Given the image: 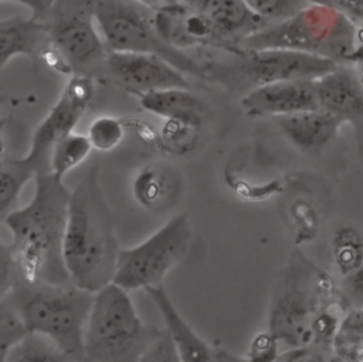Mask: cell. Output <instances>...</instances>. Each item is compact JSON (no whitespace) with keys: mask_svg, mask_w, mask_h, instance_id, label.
I'll return each instance as SVG.
<instances>
[{"mask_svg":"<svg viewBox=\"0 0 363 362\" xmlns=\"http://www.w3.org/2000/svg\"><path fill=\"white\" fill-rule=\"evenodd\" d=\"M336 298L332 278L299 250H294L271 295L268 332L285 349L309 345L315 315Z\"/></svg>","mask_w":363,"mask_h":362,"instance_id":"277c9868","label":"cell"},{"mask_svg":"<svg viewBox=\"0 0 363 362\" xmlns=\"http://www.w3.org/2000/svg\"><path fill=\"white\" fill-rule=\"evenodd\" d=\"M336 7L350 16L357 24L363 23V0H336Z\"/></svg>","mask_w":363,"mask_h":362,"instance_id":"d6a6232c","label":"cell"},{"mask_svg":"<svg viewBox=\"0 0 363 362\" xmlns=\"http://www.w3.org/2000/svg\"><path fill=\"white\" fill-rule=\"evenodd\" d=\"M172 183L167 175L156 166L142 169L133 180L132 193L136 202L147 209H156L163 204L169 196Z\"/></svg>","mask_w":363,"mask_h":362,"instance_id":"7402d4cb","label":"cell"},{"mask_svg":"<svg viewBox=\"0 0 363 362\" xmlns=\"http://www.w3.org/2000/svg\"><path fill=\"white\" fill-rule=\"evenodd\" d=\"M157 334L145 327L129 291L111 281L94 294L84 334V361H142Z\"/></svg>","mask_w":363,"mask_h":362,"instance_id":"8992f818","label":"cell"},{"mask_svg":"<svg viewBox=\"0 0 363 362\" xmlns=\"http://www.w3.org/2000/svg\"><path fill=\"white\" fill-rule=\"evenodd\" d=\"M345 290L346 298L353 307H363V263L357 270L346 275Z\"/></svg>","mask_w":363,"mask_h":362,"instance_id":"4dcf8cb0","label":"cell"},{"mask_svg":"<svg viewBox=\"0 0 363 362\" xmlns=\"http://www.w3.org/2000/svg\"><path fill=\"white\" fill-rule=\"evenodd\" d=\"M6 3H17L27 7L31 11V18L43 20L55 0H0Z\"/></svg>","mask_w":363,"mask_h":362,"instance_id":"1f68e13d","label":"cell"},{"mask_svg":"<svg viewBox=\"0 0 363 362\" xmlns=\"http://www.w3.org/2000/svg\"><path fill=\"white\" fill-rule=\"evenodd\" d=\"M86 136L92 145V149L99 152L113 150L125 136L123 124L116 116L101 115L91 122Z\"/></svg>","mask_w":363,"mask_h":362,"instance_id":"4316f807","label":"cell"},{"mask_svg":"<svg viewBox=\"0 0 363 362\" xmlns=\"http://www.w3.org/2000/svg\"><path fill=\"white\" fill-rule=\"evenodd\" d=\"M105 75L138 97L167 88H189L182 71L164 58L147 53L109 51Z\"/></svg>","mask_w":363,"mask_h":362,"instance_id":"7c38bea8","label":"cell"},{"mask_svg":"<svg viewBox=\"0 0 363 362\" xmlns=\"http://www.w3.org/2000/svg\"><path fill=\"white\" fill-rule=\"evenodd\" d=\"M94 294L74 283L18 281L7 295L30 332L50 338L68 361H84V334Z\"/></svg>","mask_w":363,"mask_h":362,"instance_id":"5b68a950","label":"cell"},{"mask_svg":"<svg viewBox=\"0 0 363 362\" xmlns=\"http://www.w3.org/2000/svg\"><path fill=\"white\" fill-rule=\"evenodd\" d=\"M4 101H6V97L0 94V108H1V105H3V102H4Z\"/></svg>","mask_w":363,"mask_h":362,"instance_id":"8d00e7d4","label":"cell"},{"mask_svg":"<svg viewBox=\"0 0 363 362\" xmlns=\"http://www.w3.org/2000/svg\"><path fill=\"white\" fill-rule=\"evenodd\" d=\"M26 328L16 307L6 297L0 301V362H7L10 351L17 345L26 335Z\"/></svg>","mask_w":363,"mask_h":362,"instance_id":"484cf974","label":"cell"},{"mask_svg":"<svg viewBox=\"0 0 363 362\" xmlns=\"http://www.w3.org/2000/svg\"><path fill=\"white\" fill-rule=\"evenodd\" d=\"M157 307L163 322L164 331L172 338L179 361L182 362H210V361H238L227 352L213 349L180 315L173 301L170 300L163 284L152 285L143 290Z\"/></svg>","mask_w":363,"mask_h":362,"instance_id":"2e32d148","label":"cell"},{"mask_svg":"<svg viewBox=\"0 0 363 362\" xmlns=\"http://www.w3.org/2000/svg\"><path fill=\"white\" fill-rule=\"evenodd\" d=\"M34 173L18 163V160H7L0 163V223L17 209L20 193L28 179Z\"/></svg>","mask_w":363,"mask_h":362,"instance_id":"603a6c76","label":"cell"},{"mask_svg":"<svg viewBox=\"0 0 363 362\" xmlns=\"http://www.w3.org/2000/svg\"><path fill=\"white\" fill-rule=\"evenodd\" d=\"M94 99V78L69 75L58 99L34 131L28 152L17 159L34 175L48 173L54 146L74 128L89 109Z\"/></svg>","mask_w":363,"mask_h":362,"instance_id":"8fae6325","label":"cell"},{"mask_svg":"<svg viewBox=\"0 0 363 362\" xmlns=\"http://www.w3.org/2000/svg\"><path fill=\"white\" fill-rule=\"evenodd\" d=\"M20 281V273L10 244L0 240V301H3Z\"/></svg>","mask_w":363,"mask_h":362,"instance_id":"f1b7e54d","label":"cell"},{"mask_svg":"<svg viewBox=\"0 0 363 362\" xmlns=\"http://www.w3.org/2000/svg\"><path fill=\"white\" fill-rule=\"evenodd\" d=\"M319 108L352 124L363 150V81L352 64H337L315 79Z\"/></svg>","mask_w":363,"mask_h":362,"instance_id":"4fadbf2b","label":"cell"},{"mask_svg":"<svg viewBox=\"0 0 363 362\" xmlns=\"http://www.w3.org/2000/svg\"><path fill=\"white\" fill-rule=\"evenodd\" d=\"M95 20L108 51L155 54L183 74L206 78L204 65L160 35L155 9L136 0H95Z\"/></svg>","mask_w":363,"mask_h":362,"instance_id":"52a82bcc","label":"cell"},{"mask_svg":"<svg viewBox=\"0 0 363 362\" xmlns=\"http://www.w3.org/2000/svg\"><path fill=\"white\" fill-rule=\"evenodd\" d=\"M247 4L268 23L281 21L308 4L306 0H245Z\"/></svg>","mask_w":363,"mask_h":362,"instance_id":"83f0119b","label":"cell"},{"mask_svg":"<svg viewBox=\"0 0 363 362\" xmlns=\"http://www.w3.org/2000/svg\"><path fill=\"white\" fill-rule=\"evenodd\" d=\"M136 1H139V3H142L145 6H149V7L155 9V10L160 9L163 6H167V0H136Z\"/></svg>","mask_w":363,"mask_h":362,"instance_id":"836d02e7","label":"cell"},{"mask_svg":"<svg viewBox=\"0 0 363 362\" xmlns=\"http://www.w3.org/2000/svg\"><path fill=\"white\" fill-rule=\"evenodd\" d=\"M69 194L61 177L51 172L37 173L30 203L6 217L21 281L51 285L71 283L62 254Z\"/></svg>","mask_w":363,"mask_h":362,"instance_id":"6da1fadb","label":"cell"},{"mask_svg":"<svg viewBox=\"0 0 363 362\" xmlns=\"http://www.w3.org/2000/svg\"><path fill=\"white\" fill-rule=\"evenodd\" d=\"M241 105L250 116H281L319 108L316 82L296 78L269 82L245 92Z\"/></svg>","mask_w":363,"mask_h":362,"instance_id":"5bb4252c","label":"cell"},{"mask_svg":"<svg viewBox=\"0 0 363 362\" xmlns=\"http://www.w3.org/2000/svg\"><path fill=\"white\" fill-rule=\"evenodd\" d=\"M284 138L298 150L320 153L337 135L343 122L330 112L316 108L272 118Z\"/></svg>","mask_w":363,"mask_h":362,"instance_id":"e0dca14e","label":"cell"},{"mask_svg":"<svg viewBox=\"0 0 363 362\" xmlns=\"http://www.w3.org/2000/svg\"><path fill=\"white\" fill-rule=\"evenodd\" d=\"M210 21L221 48L237 51L240 44L269 23L257 14L245 0H189Z\"/></svg>","mask_w":363,"mask_h":362,"instance_id":"9a60e30c","label":"cell"},{"mask_svg":"<svg viewBox=\"0 0 363 362\" xmlns=\"http://www.w3.org/2000/svg\"><path fill=\"white\" fill-rule=\"evenodd\" d=\"M279 345L275 338L269 334H259L251 344L250 359L251 361H277L279 353Z\"/></svg>","mask_w":363,"mask_h":362,"instance_id":"f546056e","label":"cell"},{"mask_svg":"<svg viewBox=\"0 0 363 362\" xmlns=\"http://www.w3.org/2000/svg\"><path fill=\"white\" fill-rule=\"evenodd\" d=\"M47 43V27L41 20L31 17L0 20V68L18 55L38 58Z\"/></svg>","mask_w":363,"mask_h":362,"instance_id":"d6986e66","label":"cell"},{"mask_svg":"<svg viewBox=\"0 0 363 362\" xmlns=\"http://www.w3.org/2000/svg\"><path fill=\"white\" fill-rule=\"evenodd\" d=\"M68 361L64 352L47 336L37 332L27 335L10 351L7 362H61Z\"/></svg>","mask_w":363,"mask_h":362,"instance_id":"cb8c5ba5","label":"cell"},{"mask_svg":"<svg viewBox=\"0 0 363 362\" xmlns=\"http://www.w3.org/2000/svg\"><path fill=\"white\" fill-rule=\"evenodd\" d=\"M91 150L92 145L86 135L68 133L52 149L50 172L62 179L68 172L81 165L89 156Z\"/></svg>","mask_w":363,"mask_h":362,"instance_id":"44dd1931","label":"cell"},{"mask_svg":"<svg viewBox=\"0 0 363 362\" xmlns=\"http://www.w3.org/2000/svg\"><path fill=\"white\" fill-rule=\"evenodd\" d=\"M337 64L322 57L288 48H240L230 57L204 65L206 78L230 91L248 92L257 87L296 78L316 79Z\"/></svg>","mask_w":363,"mask_h":362,"instance_id":"ba28073f","label":"cell"},{"mask_svg":"<svg viewBox=\"0 0 363 362\" xmlns=\"http://www.w3.org/2000/svg\"><path fill=\"white\" fill-rule=\"evenodd\" d=\"M191 227L186 213L172 216L146 240L119 248L113 283L128 291L162 284L189 250Z\"/></svg>","mask_w":363,"mask_h":362,"instance_id":"30bf717a","label":"cell"},{"mask_svg":"<svg viewBox=\"0 0 363 362\" xmlns=\"http://www.w3.org/2000/svg\"><path fill=\"white\" fill-rule=\"evenodd\" d=\"M333 256L339 270L347 275L363 263V238L353 227H340L333 237Z\"/></svg>","mask_w":363,"mask_h":362,"instance_id":"d4e9b609","label":"cell"},{"mask_svg":"<svg viewBox=\"0 0 363 362\" xmlns=\"http://www.w3.org/2000/svg\"><path fill=\"white\" fill-rule=\"evenodd\" d=\"M182 3H189V0H167V4H182Z\"/></svg>","mask_w":363,"mask_h":362,"instance_id":"d590c367","label":"cell"},{"mask_svg":"<svg viewBox=\"0 0 363 362\" xmlns=\"http://www.w3.org/2000/svg\"><path fill=\"white\" fill-rule=\"evenodd\" d=\"M240 48H288L336 64H353L362 54L357 23L343 10L320 3H308L295 14L269 23Z\"/></svg>","mask_w":363,"mask_h":362,"instance_id":"3957f363","label":"cell"},{"mask_svg":"<svg viewBox=\"0 0 363 362\" xmlns=\"http://www.w3.org/2000/svg\"><path fill=\"white\" fill-rule=\"evenodd\" d=\"M333 359L363 362V307H352L339 322L332 342Z\"/></svg>","mask_w":363,"mask_h":362,"instance_id":"ffe728a7","label":"cell"},{"mask_svg":"<svg viewBox=\"0 0 363 362\" xmlns=\"http://www.w3.org/2000/svg\"><path fill=\"white\" fill-rule=\"evenodd\" d=\"M119 244L115 219L94 166L69 194L64 233V263L71 283L96 292L113 280Z\"/></svg>","mask_w":363,"mask_h":362,"instance_id":"7a4b0ae2","label":"cell"},{"mask_svg":"<svg viewBox=\"0 0 363 362\" xmlns=\"http://www.w3.org/2000/svg\"><path fill=\"white\" fill-rule=\"evenodd\" d=\"M352 65L356 68L357 74L360 75V78H362V81H363V55H360Z\"/></svg>","mask_w":363,"mask_h":362,"instance_id":"e575fe53","label":"cell"},{"mask_svg":"<svg viewBox=\"0 0 363 362\" xmlns=\"http://www.w3.org/2000/svg\"><path fill=\"white\" fill-rule=\"evenodd\" d=\"M145 111L197 129L206 118V105L189 88H167L139 97Z\"/></svg>","mask_w":363,"mask_h":362,"instance_id":"ac0fdd59","label":"cell"},{"mask_svg":"<svg viewBox=\"0 0 363 362\" xmlns=\"http://www.w3.org/2000/svg\"><path fill=\"white\" fill-rule=\"evenodd\" d=\"M41 21L71 75H105L109 51L95 20V0H55Z\"/></svg>","mask_w":363,"mask_h":362,"instance_id":"9c48e42d","label":"cell"}]
</instances>
